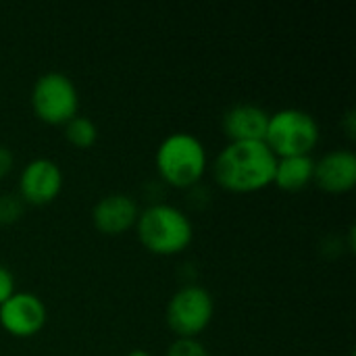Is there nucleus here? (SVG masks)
I'll return each mask as SVG.
<instances>
[{
    "label": "nucleus",
    "mask_w": 356,
    "mask_h": 356,
    "mask_svg": "<svg viewBox=\"0 0 356 356\" xmlns=\"http://www.w3.org/2000/svg\"><path fill=\"white\" fill-rule=\"evenodd\" d=\"M269 113L252 102H238L223 115V129L232 142L265 140Z\"/></svg>",
    "instance_id": "10"
},
{
    "label": "nucleus",
    "mask_w": 356,
    "mask_h": 356,
    "mask_svg": "<svg viewBox=\"0 0 356 356\" xmlns=\"http://www.w3.org/2000/svg\"><path fill=\"white\" fill-rule=\"evenodd\" d=\"M138 236L146 248L159 254H171L186 248L192 240L190 217L167 202H154L138 213Z\"/></svg>",
    "instance_id": "2"
},
{
    "label": "nucleus",
    "mask_w": 356,
    "mask_h": 356,
    "mask_svg": "<svg viewBox=\"0 0 356 356\" xmlns=\"http://www.w3.org/2000/svg\"><path fill=\"white\" fill-rule=\"evenodd\" d=\"M13 163H15L13 150L8 146L0 144V177H4L13 169Z\"/></svg>",
    "instance_id": "17"
},
{
    "label": "nucleus",
    "mask_w": 356,
    "mask_h": 356,
    "mask_svg": "<svg viewBox=\"0 0 356 356\" xmlns=\"http://www.w3.org/2000/svg\"><path fill=\"white\" fill-rule=\"evenodd\" d=\"M215 313L213 296L207 288L188 284L179 288L167 305V323L179 338H194L202 332Z\"/></svg>",
    "instance_id": "6"
},
{
    "label": "nucleus",
    "mask_w": 356,
    "mask_h": 356,
    "mask_svg": "<svg viewBox=\"0 0 356 356\" xmlns=\"http://www.w3.org/2000/svg\"><path fill=\"white\" fill-rule=\"evenodd\" d=\"M96 227L104 234H121L131 227L138 219V202L129 194H106L102 196L92 211Z\"/></svg>",
    "instance_id": "11"
},
{
    "label": "nucleus",
    "mask_w": 356,
    "mask_h": 356,
    "mask_svg": "<svg viewBox=\"0 0 356 356\" xmlns=\"http://www.w3.org/2000/svg\"><path fill=\"white\" fill-rule=\"evenodd\" d=\"M127 356H152V355H150L148 350H140V348H138V350H131Z\"/></svg>",
    "instance_id": "19"
},
{
    "label": "nucleus",
    "mask_w": 356,
    "mask_h": 356,
    "mask_svg": "<svg viewBox=\"0 0 356 356\" xmlns=\"http://www.w3.org/2000/svg\"><path fill=\"white\" fill-rule=\"evenodd\" d=\"M277 156L265 140L229 142L215 159L217 181L234 192H252L273 181Z\"/></svg>",
    "instance_id": "1"
},
{
    "label": "nucleus",
    "mask_w": 356,
    "mask_h": 356,
    "mask_svg": "<svg viewBox=\"0 0 356 356\" xmlns=\"http://www.w3.org/2000/svg\"><path fill=\"white\" fill-rule=\"evenodd\" d=\"M313 179L330 192L350 190L356 181V154L348 148H336L315 161Z\"/></svg>",
    "instance_id": "9"
},
{
    "label": "nucleus",
    "mask_w": 356,
    "mask_h": 356,
    "mask_svg": "<svg viewBox=\"0 0 356 356\" xmlns=\"http://www.w3.org/2000/svg\"><path fill=\"white\" fill-rule=\"evenodd\" d=\"M23 215V198L21 194H0V225H8Z\"/></svg>",
    "instance_id": "14"
},
{
    "label": "nucleus",
    "mask_w": 356,
    "mask_h": 356,
    "mask_svg": "<svg viewBox=\"0 0 356 356\" xmlns=\"http://www.w3.org/2000/svg\"><path fill=\"white\" fill-rule=\"evenodd\" d=\"M315 161L309 154H292V156H277L273 181L282 190H300L313 179Z\"/></svg>",
    "instance_id": "12"
},
{
    "label": "nucleus",
    "mask_w": 356,
    "mask_h": 356,
    "mask_svg": "<svg viewBox=\"0 0 356 356\" xmlns=\"http://www.w3.org/2000/svg\"><path fill=\"white\" fill-rule=\"evenodd\" d=\"M342 125L346 127V134H348V136H355L356 117H355V111H353V108H348V111H346V115H344V119H342Z\"/></svg>",
    "instance_id": "18"
},
{
    "label": "nucleus",
    "mask_w": 356,
    "mask_h": 356,
    "mask_svg": "<svg viewBox=\"0 0 356 356\" xmlns=\"http://www.w3.org/2000/svg\"><path fill=\"white\" fill-rule=\"evenodd\" d=\"M156 167L169 184L190 186L204 173V144L188 131L169 134L156 148Z\"/></svg>",
    "instance_id": "3"
},
{
    "label": "nucleus",
    "mask_w": 356,
    "mask_h": 356,
    "mask_svg": "<svg viewBox=\"0 0 356 356\" xmlns=\"http://www.w3.org/2000/svg\"><path fill=\"white\" fill-rule=\"evenodd\" d=\"M31 106L48 123H67L77 115L79 94L73 79L60 71H46L31 88Z\"/></svg>",
    "instance_id": "5"
},
{
    "label": "nucleus",
    "mask_w": 356,
    "mask_h": 356,
    "mask_svg": "<svg viewBox=\"0 0 356 356\" xmlns=\"http://www.w3.org/2000/svg\"><path fill=\"white\" fill-rule=\"evenodd\" d=\"M15 292V277L8 267L0 265V305Z\"/></svg>",
    "instance_id": "16"
},
{
    "label": "nucleus",
    "mask_w": 356,
    "mask_h": 356,
    "mask_svg": "<svg viewBox=\"0 0 356 356\" xmlns=\"http://www.w3.org/2000/svg\"><path fill=\"white\" fill-rule=\"evenodd\" d=\"M65 136H67V140L71 144H75L79 148H86V146H92L96 142L98 127H96V123L90 117L75 115V117H71L65 123Z\"/></svg>",
    "instance_id": "13"
},
{
    "label": "nucleus",
    "mask_w": 356,
    "mask_h": 356,
    "mask_svg": "<svg viewBox=\"0 0 356 356\" xmlns=\"http://www.w3.org/2000/svg\"><path fill=\"white\" fill-rule=\"evenodd\" d=\"M63 188V171L58 163L48 156L31 159L21 175H19V190L21 198L33 204L50 202Z\"/></svg>",
    "instance_id": "7"
},
{
    "label": "nucleus",
    "mask_w": 356,
    "mask_h": 356,
    "mask_svg": "<svg viewBox=\"0 0 356 356\" xmlns=\"http://www.w3.org/2000/svg\"><path fill=\"white\" fill-rule=\"evenodd\" d=\"M319 140L317 119L302 108H282L269 115L265 142L275 156L309 154Z\"/></svg>",
    "instance_id": "4"
},
{
    "label": "nucleus",
    "mask_w": 356,
    "mask_h": 356,
    "mask_svg": "<svg viewBox=\"0 0 356 356\" xmlns=\"http://www.w3.org/2000/svg\"><path fill=\"white\" fill-rule=\"evenodd\" d=\"M46 321V307L31 292H13L0 305V323L15 336H31Z\"/></svg>",
    "instance_id": "8"
},
{
    "label": "nucleus",
    "mask_w": 356,
    "mask_h": 356,
    "mask_svg": "<svg viewBox=\"0 0 356 356\" xmlns=\"http://www.w3.org/2000/svg\"><path fill=\"white\" fill-rule=\"evenodd\" d=\"M167 356H209V350L196 338H177L169 344Z\"/></svg>",
    "instance_id": "15"
}]
</instances>
